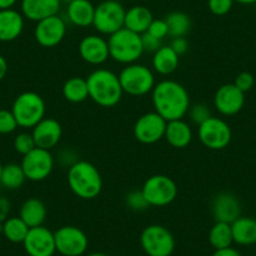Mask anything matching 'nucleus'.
I'll use <instances>...</instances> for the list:
<instances>
[{
    "instance_id": "nucleus-48",
    "label": "nucleus",
    "mask_w": 256,
    "mask_h": 256,
    "mask_svg": "<svg viewBox=\"0 0 256 256\" xmlns=\"http://www.w3.org/2000/svg\"><path fill=\"white\" fill-rule=\"evenodd\" d=\"M3 164H2V162H0V178H2V172H3Z\"/></svg>"
},
{
    "instance_id": "nucleus-44",
    "label": "nucleus",
    "mask_w": 256,
    "mask_h": 256,
    "mask_svg": "<svg viewBox=\"0 0 256 256\" xmlns=\"http://www.w3.org/2000/svg\"><path fill=\"white\" fill-rule=\"evenodd\" d=\"M8 73V62L3 56H0V82L6 78Z\"/></svg>"
},
{
    "instance_id": "nucleus-15",
    "label": "nucleus",
    "mask_w": 256,
    "mask_h": 256,
    "mask_svg": "<svg viewBox=\"0 0 256 256\" xmlns=\"http://www.w3.org/2000/svg\"><path fill=\"white\" fill-rule=\"evenodd\" d=\"M23 246L28 256H53L56 252L54 232L44 225L29 228Z\"/></svg>"
},
{
    "instance_id": "nucleus-2",
    "label": "nucleus",
    "mask_w": 256,
    "mask_h": 256,
    "mask_svg": "<svg viewBox=\"0 0 256 256\" xmlns=\"http://www.w3.org/2000/svg\"><path fill=\"white\" fill-rule=\"evenodd\" d=\"M67 182L70 191L82 200H93L103 190L100 172L94 164L84 160H78L68 168Z\"/></svg>"
},
{
    "instance_id": "nucleus-8",
    "label": "nucleus",
    "mask_w": 256,
    "mask_h": 256,
    "mask_svg": "<svg viewBox=\"0 0 256 256\" xmlns=\"http://www.w3.org/2000/svg\"><path fill=\"white\" fill-rule=\"evenodd\" d=\"M151 208H164L174 202L178 195V187L166 174H154L144 181L141 188Z\"/></svg>"
},
{
    "instance_id": "nucleus-27",
    "label": "nucleus",
    "mask_w": 256,
    "mask_h": 256,
    "mask_svg": "<svg viewBox=\"0 0 256 256\" xmlns=\"http://www.w3.org/2000/svg\"><path fill=\"white\" fill-rule=\"evenodd\" d=\"M234 242L241 246L256 244V218L240 216L231 224Z\"/></svg>"
},
{
    "instance_id": "nucleus-23",
    "label": "nucleus",
    "mask_w": 256,
    "mask_h": 256,
    "mask_svg": "<svg viewBox=\"0 0 256 256\" xmlns=\"http://www.w3.org/2000/svg\"><path fill=\"white\" fill-rule=\"evenodd\" d=\"M96 6L90 0H73L67 4V19L72 26L88 28L93 26Z\"/></svg>"
},
{
    "instance_id": "nucleus-7",
    "label": "nucleus",
    "mask_w": 256,
    "mask_h": 256,
    "mask_svg": "<svg viewBox=\"0 0 256 256\" xmlns=\"http://www.w3.org/2000/svg\"><path fill=\"white\" fill-rule=\"evenodd\" d=\"M126 9L120 0H103L96 6L93 28L100 36H112L124 28Z\"/></svg>"
},
{
    "instance_id": "nucleus-24",
    "label": "nucleus",
    "mask_w": 256,
    "mask_h": 256,
    "mask_svg": "<svg viewBox=\"0 0 256 256\" xmlns=\"http://www.w3.org/2000/svg\"><path fill=\"white\" fill-rule=\"evenodd\" d=\"M46 206L40 198H30L28 200L24 201L19 210V218L32 228H38V226H43L46 218Z\"/></svg>"
},
{
    "instance_id": "nucleus-22",
    "label": "nucleus",
    "mask_w": 256,
    "mask_h": 256,
    "mask_svg": "<svg viewBox=\"0 0 256 256\" xmlns=\"http://www.w3.org/2000/svg\"><path fill=\"white\" fill-rule=\"evenodd\" d=\"M164 140L174 148H186L194 140V131L188 122L182 120H174L167 122Z\"/></svg>"
},
{
    "instance_id": "nucleus-41",
    "label": "nucleus",
    "mask_w": 256,
    "mask_h": 256,
    "mask_svg": "<svg viewBox=\"0 0 256 256\" xmlns=\"http://www.w3.org/2000/svg\"><path fill=\"white\" fill-rule=\"evenodd\" d=\"M170 46H171V48L174 49V50L180 56H184V54L187 53L190 44H188V40H187V39L184 36V38H172Z\"/></svg>"
},
{
    "instance_id": "nucleus-20",
    "label": "nucleus",
    "mask_w": 256,
    "mask_h": 256,
    "mask_svg": "<svg viewBox=\"0 0 256 256\" xmlns=\"http://www.w3.org/2000/svg\"><path fill=\"white\" fill-rule=\"evenodd\" d=\"M60 6V0H22L20 13L28 20L38 23L49 16H56Z\"/></svg>"
},
{
    "instance_id": "nucleus-42",
    "label": "nucleus",
    "mask_w": 256,
    "mask_h": 256,
    "mask_svg": "<svg viewBox=\"0 0 256 256\" xmlns=\"http://www.w3.org/2000/svg\"><path fill=\"white\" fill-rule=\"evenodd\" d=\"M10 202L6 198H0V224H3L10 214Z\"/></svg>"
},
{
    "instance_id": "nucleus-36",
    "label": "nucleus",
    "mask_w": 256,
    "mask_h": 256,
    "mask_svg": "<svg viewBox=\"0 0 256 256\" xmlns=\"http://www.w3.org/2000/svg\"><path fill=\"white\" fill-rule=\"evenodd\" d=\"M18 127L19 126L12 110H0V134H13Z\"/></svg>"
},
{
    "instance_id": "nucleus-9",
    "label": "nucleus",
    "mask_w": 256,
    "mask_h": 256,
    "mask_svg": "<svg viewBox=\"0 0 256 256\" xmlns=\"http://www.w3.org/2000/svg\"><path fill=\"white\" fill-rule=\"evenodd\" d=\"M140 244L147 256H171L176 248L171 231L158 224H152L142 230Z\"/></svg>"
},
{
    "instance_id": "nucleus-31",
    "label": "nucleus",
    "mask_w": 256,
    "mask_h": 256,
    "mask_svg": "<svg viewBox=\"0 0 256 256\" xmlns=\"http://www.w3.org/2000/svg\"><path fill=\"white\" fill-rule=\"evenodd\" d=\"M29 226L19 216L8 218L3 222V234L8 241L13 244H23L28 235Z\"/></svg>"
},
{
    "instance_id": "nucleus-38",
    "label": "nucleus",
    "mask_w": 256,
    "mask_h": 256,
    "mask_svg": "<svg viewBox=\"0 0 256 256\" xmlns=\"http://www.w3.org/2000/svg\"><path fill=\"white\" fill-rule=\"evenodd\" d=\"M146 33L160 39V40H164L166 36H168V26H167L166 20L164 19H154Z\"/></svg>"
},
{
    "instance_id": "nucleus-46",
    "label": "nucleus",
    "mask_w": 256,
    "mask_h": 256,
    "mask_svg": "<svg viewBox=\"0 0 256 256\" xmlns=\"http://www.w3.org/2000/svg\"><path fill=\"white\" fill-rule=\"evenodd\" d=\"M236 3L244 4V6H251V4H255L256 0H234Z\"/></svg>"
},
{
    "instance_id": "nucleus-33",
    "label": "nucleus",
    "mask_w": 256,
    "mask_h": 256,
    "mask_svg": "<svg viewBox=\"0 0 256 256\" xmlns=\"http://www.w3.org/2000/svg\"><path fill=\"white\" fill-rule=\"evenodd\" d=\"M124 202L126 206L134 212H142V211H146L147 208H151L144 198L141 190H134V191L128 192L124 198Z\"/></svg>"
},
{
    "instance_id": "nucleus-35",
    "label": "nucleus",
    "mask_w": 256,
    "mask_h": 256,
    "mask_svg": "<svg viewBox=\"0 0 256 256\" xmlns=\"http://www.w3.org/2000/svg\"><path fill=\"white\" fill-rule=\"evenodd\" d=\"M187 114H188L190 120L192 123H195L196 126H200L201 123H204L212 116L210 107L205 103H196V104L191 106Z\"/></svg>"
},
{
    "instance_id": "nucleus-26",
    "label": "nucleus",
    "mask_w": 256,
    "mask_h": 256,
    "mask_svg": "<svg viewBox=\"0 0 256 256\" xmlns=\"http://www.w3.org/2000/svg\"><path fill=\"white\" fill-rule=\"evenodd\" d=\"M180 56L170 46H162L152 56V70L160 76H170L177 70Z\"/></svg>"
},
{
    "instance_id": "nucleus-29",
    "label": "nucleus",
    "mask_w": 256,
    "mask_h": 256,
    "mask_svg": "<svg viewBox=\"0 0 256 256\" xmlns=\"http://www.w3.org/2000/svg\"><path fill=\"white\" fill-rule=\"evenodd\" d=\"M208 242L215 250L230 248L234 244L231 224L216 221L208 231Z\"/></svg>"
},
{
    "instance_id": "nucleus-17",
    "label": "nucleus",
    "mask_w": 256,
    "mask_h": 256,
    "mask_svg": "<svg viewBox=\"0 0 256 256\" xmlns=\"http://www.w3.org/2000/svg\"><path fill=\"white\" fill-rule=\"evenodd\" d=\"M80 56L90 66H102L110 59L108 40L100 34H88L83 36L78 46Z\"/></svg>"
},
{
    "instance_id": "nucleus-30",
    "label": "nucleus",
    "mask_w": 256,
    "mask_h": 256,
    "mask_svg": "<svg viewBox=\"0 0 256 256\" xmlns=\"http://www.w3.org/2000/svg\"><path fill=\"white\" fill-rule=\"evenodd\" d=\"M168 26V36L171 38H184L191 30V19L186 13L172 12L164 18Z\"/></svg>"
},
{
    "instance_id": "nucleus-19",
    "label": "nucleus",
    "mask_w": 256,
    "mask_h": 256,
    "mask_svg": "<svg viewBox=\"0 0 256 256\" xmlns=\"http://www.w3.org/2000/svg\"><path fill=\"white\" fill-rule=\"evenodd\" d=\"M212 215L215 221L232 224L241 216V204L231 192H221L212 201Z\"/></svg>"
},
{
    "instance_id": "nucleus-5",
    "label": "nucleus",
    "mask_w": 256,
    "mask_h": 256,
    "mask_svg": "<svg viewBox=\"0 0 256 256\" xmlns=\"http://www.w3.org/2000/svg\"><path fill=\"white\" fill-rule=\"evenodd\" d=\"M123 93L132 97H142L152 92L156 86L154 70L141 63L124 66L118 74Z\"/></svg>"
},
{
    "instance_id": "nucleus-1",
    "label": "nucleus",
    "mask_w": 256,
    "mask_h": 256,
    "mask_svg": "<svg viewBox=\"0 0 256 256\" xmlns=\"http://www.w3.org/2000/svg\"><path fill=\"white\" fill-rule=\"evenodd\" d=\"M154 112L167 122L182 120L191 107L190 94L181 83L172 80H164L156 83L151 92Z\"/></svg>"
},
{
    "instance_id": "nucleus-14",
    "label": "nucleus",
    "mask_w": 256,
    "mask_h": 256,
    "mask_svg": "<svg viewBox=\"0 0 256 256\" xmlns=\"http://www.w3.org/2000/svg\"><path fill=\"white\" fill-rule=\"evenodd\" d=\"M67 34V23L58 14L38 22L34 28V38L36 43L44 48H54L59 46Z\"/></svg>"
},
{
    "instance_id": "nucleus-32",
    "label": "nucleus",
    "mask_w": 256,
    "mask_h": 256,
    "mask_svg": "<svg viewBox=\"0 0 256 256\" xmlns=\"http://www.w3.org/2000/svg\"><path fill=\"white\" fill-rule=\"evenodd\" d=\"M26 177L20 164H9L3 167L0 184L8 190H18L26 182Z\"/></svg>"
},
{
    "instance_id": "nucleus-47",
    "label": "nucleus",
    "mask_w": 256,
    "mask_h": 256,
    "mask_svg": "<svg viewBox=\"0 0 256 256\" xmlns=\"http://www.w3.org/2000/svg\"><path fill=\"white\" fill-rule=\"evenodd\" d=\"M84 256H108V255L104 252H90V254H87V255H84Z\"/></svg>"
},
{
    "instance_id": "nucleus-28",
    "label": "nucleus",
    "mask_w": 256,
    "mask_h": 256,
    "mask_svg": "<svg viewBox=\"0 0 256 256\" xmlns=\"http://www.w3.org/2000/svg\"><path fill=\"white\" fill-rule=\"evenodd\" d=\"M64 100L70 103H82L90 98L87 80L83 77H72L64 82L62 87Z\"/></svg>"
},
{
    "instance_id": "nucleus-39",
    "label": "nucleus",
    "mask_w": 256,
    "mask_h": 256,
    "mask_svg": "<svg viewBox=\"0 0 256 256\" xmlns=\"http://www.w3.org/2000/svg\"><path fill=\"white\" fill-rule=\"evenodd\" d=\"M254 83H255V80H254V76L248 72H241L236 76L235 80H234V84L241 90V92L246 93L254 87Z\"/></svg>"
},
{
    "instance_id": "nucleus-34",
    "label": "nucleus",
    "mask_w": 256,
    "mask_h": 256,
    "mask_svg": "<svg viewBox=\"0 0 256 256\" xmlns=\"http://www.w3.org/2000/svg\"><path fill=\"white\" fill-rule=\"evenodd\" d=\"M36 147V142H34L33 134L32 132H22V134H16V137L14 138V148L18 154H20L22 156H26V154H29L30 151H33Z\"/></svg>"
},
{
    "instance_id": "nucleus-21",
    "label": "nucleus",
    "mask_w": 256,
    "mask_h": 256,
    "mask_svg": "<svg viewBox=\"0 0 256 256\" xmlns=\"http://www.w3.org/2000/svg\"><path fill=\"white\" fill-rule=\"evenodd\" d=\"M24 16L16 9L0 10V42H13L24 29Z\"/></svg>"
},
{
    "instance_id": "nucleus-11",
    "label": "nucleus",
    "mask_w": 256,
    "mask_h": 256,
    "mask_svg": "<svg viewBox=\"0 0 256 256\" xmlns=\"http://www.w3.org/2000/svg\"><path fill=\"white\" fill-rule=\"evenodd\" d=\"M56 252L62 256H83L88 248V236L77 226L66 225L54 232Z\"/></svg>"
},
{
    "instance_id": "nucleus-37",
    "label": "nucleus",
    "mask_w": 256,
    "mask_h": 256,
    "mask_svg": "<svg viewBox=\"0 0 256 256\" xmlns=\"http://www.w3.org/2000/svg\"><path fill=\"white\" fill-rule=\"evenodd\" d=\"M234 3V0H208V6L214 16H224L230 13Z\"/></svg>"
},
{
    "instance_id": "nucleus-3",
    "label": "nucleus",
    "mask_w": 256,
    "mask_h": 256,
    "mask_svg": "<svg viewBox=\"0 0 256 256\" xmlns=\"http://www.w3.org/2000/svg\"><path fill=\"white\" fill-rule=\"evenodd\" d=\"M90 98L100 107H114L124 94L118 74L106 68L94 70L87 78Z\"/></svg>"
},
{
    "instance_id": "nucleus-45",
    "label": "nucleus",
    "mask_w": 256,
    "mask_h": 256,
    "mask_svg": "<svg viewBox=\"0 0 256 256\" xmlns=\"http://www.w3.org/2000/svg\"><path fill=\"white\" fill-rule=\"evenodd\" d=\"M16 3H18V0H0V10L12 9Z\"/></svg>"
},
{
    "instance_id": "nucleus-25",
    "label": "nucleus",
    "mask_w": 256,
    "mask_h": 256,
    "mask_svg": "<svg viewBox=\"0 0 256 256\" xmlns=\"http://www.w3.org/2000/svg\"><path fill=\"white\" fill-rule=\"evenodd\" d=\"M154 19V14L147 6H131L126 10L124 28L137 34H144L146 33Z\"/></svg>"
},
{
    "instance_id": "nucleus-40",
    "label": "nucleus",
    "mask_w": 256,
    "mask_h": 256,
    "mask_svg": "<svg viewBox=\"0 0 256 256\" xmlns=\"http://www.w3.org/2000/svg\"><path fill=\"white\" fill-rule=\"evenodd\" d=\"M141 39H142V46H144V50L148 52V53L154 54V52H157L162 46V40L150 36L148 33L141 34Z\"/></svg>"
},
{
    "instance_id": "nucleus-12",
    "label": "nucleus",
    "mask_w": 256,
    "mask_h": 256,
    "mask_svg": "<svg viewBox=\"0 0 256 256\" xmlns=\"http://www.w3.org/2000/svg\"><path fill=\"white\" fill-rule=\"evenodd\" d=\"M54 156L49 150L36 147L33 151L23 156L22 168L26 174V180L33 182H40L48 178L54 170Z\"/></svg>"
},
{
    "instance_id": "nucleus-6",
    "label": "nucleus",
    "mask_w": 256,
    "mask_h": 256,
    "mask_svg": "<svg viewBox=\"0 0 256 256\" xmlns=\"http://www.w3.org/2000/svg\"><path fill=\"white\" fill-rule=\"evenodd\" d=\"M46 102L36 92H23L14 100L12 112L22 128H33L46 117Z\"/></svg>"
},
{
    "instance_id": "nucleus-16",
    "label": "nucleus",
    "mask_w": 256,
    "mask_h": 256,
    "mask_svg": "<svg viewBox=\"0 0 256 256\" xmlns=\"http://www.w3.org/2000/svg\"><path fill=\"white\" fill-rule=\"evenodd\" d=\"M245 104V93L241 92L234 83H226L218 88L214 96V107L220 114L235 116Z\"/></svg>"
},
{
    "instance_id": "nucleus-43",
    "label": "nucleus",
    "mask_w": 256,
    "mask_h": 256,
    "mask_svg": "<svg viewBox=\"0 0 256 256\" xmlns=\"http://www.w3.org/2000/svg\"><path fill=\"white\" fill-rule=\"evenodd\" d=\"M212 256H242L238 250L234 248L232 246L225 248H218V250H215V252L212 254Z\"/></svg>"
},
{
    "instance_id": "nucleus-13",
    "label": "nucleus",
    "mask_w": 256,
    "mask_h": 256,
    "mask_svg": "<svg viewBox=\"0 0 256 256\" xmlns=\"http://www.w3.org/2000/svg\"><path fill=\"white\" fill-rule=\"evenodd\" d=\"M167 120L157 112H147L138 117L134 126V136L140 144H154L164 138Z\"/></svg>"
},
{
    "instance_id": "nucleus-18",
    "label": "nucleus",
    "mask_w": 256,
    "mask_h": 256,
    "mask_svg": "<svg viewBox=\"0 0 256 256\" xmlns=\"http://www.w3.org/2000/svg\"><path fill=\"white\" fill-rule=\"evenodd\" d=\"M32 134L36 147L50 151L60 142L63 128L54 118L44 117L38 124L32 128Z\"/></svg>"
},
{
    "instance_id": "nucleus-4",
    "label": "nucleus",
    "mask_w": 256,
    "mask_h": 256,
    "mask_svg": "<svg viewBox=\"0 0 256 256\" xmlns=\"http://www.w3.org/2000/svg\"><path fill=\"white\" fill-rule=\"evenodd\" d=\"M110 58L120 64L137 63L144 53L142 46L141 34L122 28L114 34L108 36Z\"/></svg>"
},
{
    "instance_id": "nucleus-10",
    "label": "nucleus",
    "mask_w": 256,
    "mask_h": 256,
    "mask_svg": "<svg viewBox=\"0 0 256 256\" xmlns=\"http://www.w3.org/2000/svg\"><path fill=\"white\" fill-rule=\"evenodd\" d=\"M198 127V136L200 142L206 148L212 151L226 148L232 140L231 127L222 118L211 116Z\"/></svg>"
},
{
    "instance_id": "nucleus-49",
    "label": "nucleus",
    "mask_w": 256,
    "mask_h": 256,
    "mask_svg": "<svg viewBox=\"0 0 256 256\" xmlns=\"http://www.w3.org/2000/svg\"><path fill=\"white\" fill-rule=\"evenodd\" d=\"M62 3H66V4H68V3H70V2H73V0H60Z\"/></svg>"
}]
</instances>
